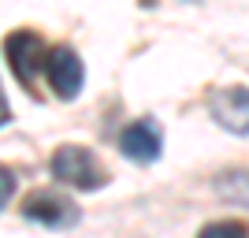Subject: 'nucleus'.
Listing matches in <instances>:
<instances>
[{
	"instance_id": "nucleus-1",
	"label": "nucleus",
	"mask_w": 249,
	"mask_h": 238,
	"mask_svg": "<svg viewBox=\"0 0 249 238\" xmlns=\"http://www.w3.org/2000/svg\"><path fill=\"white\" fill-rule=\"evenodd\" d=\"M52 175L60 179V183H67V186H74V190H101L108 183V171L101 167V160L86 145H63V149H56Z\"/></svg>"
},
{
	"instance_id": "nucleus-2",
	"label": "nucleus",
	"mask_w": 249,
	"mask_h": 238,
	"mask_svg": "<svg viewBox=\"0 0 249 238\" xmlns=\"http://www.w3.org/2000/svg\"><path fill=\"white\" fill-rule=\"evenodd\" d=\"M4 52H8L11 74H15V78H19V82L26 86L30 93H37V71L49 63L45 41L37 37V34H30V30H19V34H11V37H8Z\"/></svg>"
},
{
	"instance_id": "nucleus-3",
	"label": "nucleus",
	"mask_w": 249,
	"mask_h": 238,
	"mask_svg": "<svg viewBox=\"0 0 249 238\" xmlns=\"http://www.w3.org/2000/svg\"><path fill=\"white\" fill-rule=\"evenodd\" d=\"M208 112L223 130L249 134V90L242 86H219L208 93Z\"/></svg>"
},
{
	"instance_id": "nucleus-4",
	"label": "nucleus",
	"mask_w": 249,
	"mask_h": 238,
	"mask_svg": "<svg viewBox=\"0 0 249 238\" xmlns=\"http://www.w3.org/2000/svg\"><path fill=\"white\" fill-rule=\"evenodd\" d=\"M45 74H49V86L56 90V97H63V101H71V97L82 93V82H86L82 60H78V52L67 49V45H56V49H49Z\"/></svg>"
},
{
	"instance_id": "nucleus-5",
	"label": "nucleus",
	"mask_w": 249,
	"mask_h": 238,
	"mask_svg": "<svg viewBox=\"0 0 249 238\" xmlns=\"http://www.w3.org/2000/svg\"><path fill=\"white\" fill-rule=\"evenodd\" d=\"M22 216L34 220V223H45V227H74L78 223V208H74V201L52 194V190H37V194L26 197Z\"/></svg>"
},
{
	"instance_id": "nucleus-6",
	"label": "nucleus",
	"mask_w": 249,
	"mask_h": 238,
	"mask_svg": "<svg viewBox=\"0 0 249 238\" xmlns=\"http://www.w3.org/2000/svg\"><path fill=\"white\" fill-rule=\"evenodd\" d=\"M119 149H123V156H130L134 164H153L156 156H160V149H164L160 127H156L153 119H134V123L119 134Z\"/></svg>"
},
{
	"instance_id": "nucleus-7",
	"label": "nucleus",
	"mask_w": 249,
	"mask_h": 238,
	"mask_svg": "<svg viewBox=\"0 0 249 238\" xmlns=\"http://www.w3.org/2000/svg\"><path fill=\"white\" fill-rule=\"evenodd\" d=\"M216 194H223L234 205H249V171H227V175H219Z\"/></svg>"
},
{
	"instance_id": "nucleus-8",
	"label": "nucleus",
	"mask_w": 249,
	"mask_h": 238,
	"mask_svg": "<svg viewBox=\"0 0 249 238\" xmlns=\"http://www.w3.org/2000/svg\"><path fill=\"white\" fill-rule=\"evenodd\" d=\"M197 238H246V227L234 220H223V223H208Z\"/></svg>"
},
{
	"instance_id": "nucleus-9",
	"label": "nucleus",
	"mask_w": 249,
	"mask_h": 238,
	"mask_svg": "<svg viewBox=\"0 0 249 238\" xmlns=\"http://www.w3.org/2000/svg\"><path fill=\"white\" fill-rule=\"evenodd\" d=\"M11 186H15V175H11L8 167H4V208L11 205Z\"/></svg>"
}]
</instances>
